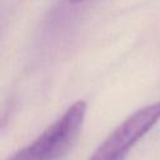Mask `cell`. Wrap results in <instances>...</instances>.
Returning a JSON list of instances; mask_svg holds the SVG:
<instances>
[{
  "mask_svg": "<svg viewBox=\"0 0 160 160\" xmlns=\"http://www.w3.org/2000/svg\"><path fill=\"white\" fill-rule=\"evenodd\" d=\"M69 1H71V2H80V1H82V0H69Z\"/></svg>",
  "mask_w": 160,
  "mask_h": 160,
  "instance_id": "cell-3",
  "label": "cell"
},
{
  "mask_svg": "<svg viewBox=\"0 0 160 160\" xmlns=\"http://www.w3.org/2000/svg\"><path fill=\"white\" fill-rule=\"evenodd\" d=\"M86 108L82 100L74 102L32 142L18 150L8 160H58L62 158L81 131Z\"/></svg>",
  "mask_w": 160,
  "mask_h": 160,
  "instance_id": "cell-1",
  "label": "cell"
},
{
  "mask_svg": "<svg viewBox=\"0 0 160 160\" xmlns=\"http://www.w3.org/2000/svg\"><path fill=\"white\" fill-rule=\"evenodd\" d=\"M160 120V101L146 105L118 125L89 160H124L134 145Z\"/></svg>",
  "mask_w": 160,
  "mask_h": 160,
  "instance_id": "cell-2",
  "label": "cell"
}]
</instances>
